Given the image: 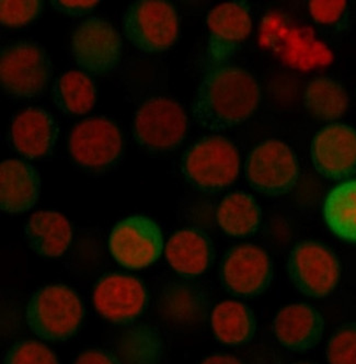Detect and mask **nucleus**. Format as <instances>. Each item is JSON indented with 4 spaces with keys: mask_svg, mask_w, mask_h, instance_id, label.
Instances as JSON below:
<instances>
[{
    "mask_svg": "<svg viewBox=\"0 0 356 364\" xmlns=\"http://www.w3.org/2000/svg\"><path fill=\"white\" fill-rule=\"evenodd\" d=\"M254 77L232 65L210 66L200 85L194 115L206 129L222 131L244 122L260 102Z\"/></svg>",
    "mask_w": 356,
    "mask_h": 364,
    "instance_id": "f257e3e1",
    "label": "nucleus"
},
{
    "mask_svg": "<svg viewBox=\"0 0 356 364\" xmlns=\"http://www.w3.org/2000/svg\"><path fill=\"white\" fill-rule=\"evenodd\" d=\"M82 317V301L75 291L63 284L36 291L26 307L30 329L43 341H66L77 333Z\"/></svg>",
    "mask_w": 356,
    "mask_h": 364,
    "instance_id": "f03ea898",
    "label": "nucleus"
},
{
    "mask_svg": "<svg viewBox=\"0 0 356 364\" xmlns=\"http://www.w3.org/2000/svg\"><path fill=\"white\" fill-rule=\"evenodd\" d=\"M183 171L192 185L204 191H222L239 176L240 157L232 141L220 136L196 141L183 157Z\"/></svg>",
    "mask_w": 356,
    "mask_h": 364,
    "instance_id": "7ed1b4c3",
    "label": "nucleus"
},
{
    "mask_svg": "<svg viewBox=\"0 0 356 364\" xmlns=\"http://www.w3.org/2000/svg\"><path fill=\"white\" fill-rule=\"evenodd\" d=\"M52 66L44 48L34 42H17L4 48L0 58V82L16 98H32L48 84Z\"/></svg>",
    "mask_w": 356,
    "mask_h": 364,
    "instance_id": "20e7f679",
    "label": "nucleus"
},
{
    "mask_svg": "<svg viewBox=\"0 0 356 364\" xmlns=\"http://www.w3.org/2000/svg\"><path fill=\"white\" fill-rule=\"evenodd\" d=\"M123 28L135 48L151 53L163 52L177 40V12L167 1L141 0L127 8Z\"/></svg>",
    "mask_w": 356,
    "mask_h": 364,
    "instance_id": "39448f33",
    "label": "nucleus"
},
{
    "mask_svg": "<svg viewBox=\"0 0 356 364\" xmlns=\"http://www.w3.org/2000/svg\"><path fill=\"white\" fill-rule=\"evenodd\" d=\"M70 151L75 163L87 173L111 171L120 159L123 139L117 125L104 118H90L72 129Z\"/></svg>",
    "mask_w": 356,
    "mask_h": 364,
    "instance_id": "423d86ee",
    "label": "nucleus"
},
{
    "mask_svg": "<svg viewBox=\"0 0 356 364\" xmlns=\"http://www.w3.org/2000/svg\"><path fill=\"white\" fill-rule=\"evenodd\" d=\"M289 278L303 294L315 299L330 295L337 288L341 267L337 255L317 242H301L287 262Z\"/></svg>",
    "mask_w": 356,
    "mask_h": 364,
    "instance_id": "0eeeda50",
    "label": "nucleus"
},
{
    "mask_svg": "<svg viewBox=\"0 0 356 364\" xmlns=\"http://www.w3.org/2000/svg\"><path fill=\"white\" fill-rule=\"evenodd\" d=\"M246 175L256 191L278 197L288 192L296 183L298 161L288 145L270 139L262 141L249 154Z\"/></svg>",
    "mask_w": 356,
    "mask_h": 364,
    "instance_id": "6e6552de",
    "label": "nucleus"
},
{
    "mask_svg": "<svg viewBox=\"0 0 356 364\" xmlns=\"http://www.w3.org/2000/svg\"><path fill=\"white\" fill-rule=\"evenodd\" d=\"M187 129L183 108L169 98L149 99L135 114V137L139 144L151 151H170L179 146Z\"/></svg>",
    "mask_w": 356,
    "mask_h": 364,
    "instance_id": "1a4fd4ad",
    "label": "nucleus"
},
{
    "mask_svg": "<svg viewBox=\"0 0 356 364\" xmlns=\"http://www.w3.org/2000/svg\"><path fill=\"white\" fill-rule=\"evenodd\" d=\"M122 48L117 30L101 18H88L72 33V56L88 74L100 76L112 72L120 62Z\"/></svg>",
    "mask_w": 356,
    "mask_h": 364,
    "instance_id": "9d476101",
    "label": "nucleus"
},
{
    "mask_svg": "<svg viewBox=\"0 0 356 364\" xmlns=\"http://www.w3.org/2000/svg\"><path fill=\"white\" fill-rule=\"evenodd\" d=\"M109 245L119 264L136 270L146 268L159 259L163 250V234L151 218L133 215L113 228Z\"/></svg>",
    "mask_w": 356,
    "mask_h": 364,
    "instance_id": "9b49d317",
    "label": "nucleus"
},
{
    "mask_svg": "<svg viewBox=\"0 0 356 364\" xmlns=\"http://www.w3.org/2000/svg\"><path fill=\"white\" fill-rule=\"evenodd\" d=\"M220 277L225 288L234 295L258 296L272 281V260L260 247L239 245L228 250L222 259Z\"/></svg>",
    "mask_w": 356,
    "mask_h": 364,
    "instance_id": "f8f14e48",
    "label": "nucleus"
},
{
    "mask_svg": "<svg viewBox=\"0 0 356 364\" xmlns=\"http://www.w3.org/2000/svg\"><path fill=\"white\" fill-rule=\"evenodd\" d=\"M207 27L212 68L227 64L252 32V12L242 1L220 4L210 12Z\"/></svg>",
    "mask_w": 356,
    "mask_h": 364,
    "instance_id": "ddd939ff",
    "label": "nucleus"
},
{
    "mask_svg": "<svg viewBox=\"0 0 356 364\" xmlns=\"http://www.w3.org/2000/svg\"><path fill=\"white\" fill-rule=\"evenodd\" d=\"M315 169L328 179H347L356 173V131L345 124L321 129L311 144Z\"/></svg>",
    "mask_w": 356,
    "mask_h": 364,
    "instance_id": "4468645a",
    "label": "nucleus"
},
{
    "mask_svg": "<svg viewBox=\"0 0 356 364\" xmlns=\"http://www.w3.org/2000/svg\"><path fill=\"white\" fill-rule=\"evenodd\" d=\"M147 292L141 281L124 274H110L97 284L94 304L99 314L113 323H125L141 314Z\"/></svg>",
    "mask_w": 356,
    "mask_h": 364,
    "instance_id": "2eb2a0df",
    "label": "nucleus"
},
{
    "mask_svg": "<svg viewBox=\"0 0 356 364\" xmlns=\"http://www.w3.org/2000/svg\"><path fill=\"white\" fill-rule=\"evenodd\" d=\"M273 328L283 347L303 353L320 343L325 331V319L313 307L297 303L279 311Z\"/></svg>",
    "mask_w": 356,
    "mask_h": 364,
    "instance_id": "dca6fc26",
    "label": "nucleus"
},
{
    "mask_svg": "<svg viewBox=\"0 0 356 364\" xmlns=\"http://www.w3.org/2000/svg\"><path fill=\"white\" fill-rule=\"evenodd\" d=\"M41 181L32 166L8 159L0 166V206L9 214L29 211L38 201Z\"/></svg>",
    "mask_w": 356,
    "mask_h": 364,
    "instance_id": "f3484780",
    "label": "nucleus"
},
{
    "mask_svg": "<svg viewBox=\"0 0 356 364\" xmlns=\"http://www.w3.org/2000/svg\"><path fill=\"white\" fill-rule=\"evenodd\" d=\"M56 139L55 121L43 109H26L12 123V143L26 159H40L48 155L55 145Z\"/></svg>",
    "mask_w": 356,
    "mask_h": 364,
    "instance_id": "a211bd4d",
    "label": "nucleus"
},
{
    "mask_svg": "<svg viewBox=\"0 0 356 364\" xmlns=\"http://www.w3.org/2000/svg\"><path fill=\"white\" fill-rule=\"evenodd\" d=\"M24 235L38 256L56 258L64 254L72 240V228L68 218L58 212L40 211L28 220Z\"/></svg>",
    "mask_w": 356,
    "mask_h": 364,
    "instance_id": "6ab92c4d",
    "label": "nucleus"
},
{
    "mask_svg": "<svg viewBox=\"0 0 356 364\" xmlns=\"http://www.w3.org/2000/svg\"><path fill=\"white\" fill-rule=\"evenodd\" d=\"M166 256L170 266L180 274L200 276L213 262V247L203 232L182 230L167 242Z\"/></svg>",
    "mask_w": 356,
    "mask_h": 364,
    "instance_id": "aec40b11",
    "label": "nucleus"
},
{
    "mask_svg": "<svg viewBox=\"0 0 356 364\" xmlns=\"http://www.w3.org/2000/svg\"><path fill=\"white\" fill-rule=\"evenodd\" d=\"M205 294L194 285L173 283L168 285L159 299L161 316L178 325H193L207 314Z\"/></svg>",
    "mask_w": 356,
    "mask_h": 364,
    "instance_id": "412c9836",
    "label": "nucleus"
},
{
    "mask_svg": "<svg viewBox=\"0 0 356 364\" xmlns=\"http://www.w3.org/2000/svg\"><path fill=\"white\" fill-rule=\"evenodd\" d=\"M256 317L247 305L225 301L215 307L212 314V328L220 343L232 347L252 341L256 333Z\"/></svg>",
    "mask_w": 356,
    "mask_h": 364,
    "instance_id": "4be33fe9",
    "label": "nucleus"
},
{
    "mask_svg": "<svg viewBox=\"0 0 356 364\" xmlns=\"http://www.w3.org/2000/svg\"><path fill=\"white\" fill-rule=\"evenodd\" d=\"M323 215L338 237L356 244V179L343 182L329 192Z\"/></svg>",
    "mask_w": 356,
    "mask_h": 364,
    "instance_id": "5701e85b",
    "label": "nucleus"
},
{
    "mask_svg": "<svg viewBox=\"0 0 356 364\" xmlns=\"http://www.w3.org/2000/svg\"><path fill=\"white\" fill-rule=\"evenodd\" d=\"M217 222L228 235L248 237L260 228V208L249 194L242 192L228 194L218 206Z\"/></svg>",
    "mask_w": 356,
    "mask_h": 364,
    "instance_id": "b1692460",
    "label": "nucleus"
},
{
    "mask_svg": "<svg viewBox=\"0 0 356 364\" xmlns=\"http://www.w3.org/2000/svg\"><path fill=\"white\" fill-rule=\"evenodd\" d=\"M163 351L161 335L149 325L129 327L117 339V355L121 364H158Z\"/></svg>",
    "mask_w": 356,
    "mask_h": 364,
    "instance_id": "393cba45",
    "label": "nucleus"
},
{
    "mask_svg": "<svg viewBox=\"0 0 356 364\" xmlns=\"http://www.w3.org/2000/svg\"><path fill=\"white\" fill-rule=\"evenodd\" d=\"M305 103L315 118L331 121L345 114L349 106V98L339 82L321 77L309 82Z\"/></svg>",
    "mask_w": 356,
    "mask_h": 364,
    "instance_id": "a878e982",
    "label": "nucleus"
},
{
    "mask_svg": "<svg viewBox=\"0 0 356 364\" xmlns=\"http://www.w3.org/2000/svg\"><path fill=\"white\" fill-rule=\"evenodd\" d=\"M55 100L64 111L85 114L96 103V87L88 75L68 72L63 75L54 87Z\"/></svg>",
    "mask_w": 356,
    "mask_h": 364,
    "instance_id": "bb28decb",
    "label": "nucleus"
},
{
    "mask_svg": "<svg viewBox=\"0 0 356 364\" xmlns=\"http://www.w3.org/2000/svg\"><path fill=\"white\" fill-rule=\"evenodd\" d=\"M327 358L330 364H356V323L343 325L331 336Z\"/></svg>",
    "mask_w": 356,
    "mask_h": 364,
    "instance_id": "cd10ccee",
    "label": "nucleus"
},
{
    "mask_svg": "<svg viewBox=\"0 0 356 364\" xmlns=\"http://www.w3.org/2000/svg\"><path fill=\"white\" fill-rule=\"evenodd\" d=\"M4 364H60L55 353L50 348L38 341H19L11 346Z\"/></svg>",
    "mask_w": 356,
    "mask_h": 364,
    "instance_id": "c85d7f7f",
    "label": "nucleus"
},
{
    "mask_svg": "<svg viewBox=\"0 0 356 364\" xmlns=\"http://www.w3.org/2000/svg\"><path fill=\"white\" fill-rule=\"evenodd\" d=\"M42 5L38 0H4L0 3L1 23L10 28L23 27L40 16Z\"/></svg>",
    "mask_w": 356,
    "mask_h": 364,
    "instance_id": "c756f323",
    "label": "nucleus"
},
{
    "mask_svg": "<svg viewBox=\"0 0 356 364\" xmlns=\"http://www.w3.org/2000/svg\"><path fill=\"white\" fill-rule=\"evenodd\" d=\"M347 8V1L345 0H313L309 3V11L311 17L323 24H331L341 18L342 14Z\"/></svg>",
    "mask_w": 356,
    "mask_h": 364,
    "instance_id": "7c9ffc66",
    "label": "nucleus"
},
{
    "mask_svg": "<svg viewBox=\"0 0 356 364\" xmlns=\"http://www.w3.org/2000/svg\"><path fill=\"white\" fill-rule=\"evenodd\" d=\"M75 364H121V362L103 350H87L77 358Z\"/></svg>",
    "mask_w": 356,
    "mask_h": 364,
    "instance_id": "2f4dec72",
    "label": "nucleus"
},
{
    "mask_svg": "<svg viewBox=\"0 0 356 364\" xmlns=\"http://www.w3.org/2000/svg\"><path fill=\"white\" fill-rule=\"evenodd\" d=\"M54 8L68 15L82 16L94 9L98 1H52Z\"/></svg>",
    "mask_w": 356,
    "mask_h": 364,
    "instance_id": "473e14b6",
    "label": "nucleus"
},
{
    "mask_svg": "<svg viewBox=\"0 0 356 364\" xmlns=\"http://www.w3.org/2000/svg\"><path fill=\"white\" fill-rule=\"evenodd\" d=\"M201 364H244V362L232 355H213L206 358Z\"/></svg>",
    "mask_w": 356,
    "mask_h": 364,
    "instance_id": "72a5a7b5",
    "label": "nucleus"
},
{
    "mask_svg": "<svg viewBox=\"0 0 356 364\" xmlns=\"http://www.w3.org/2000/svg\"><path fill=\"white\" fill-rule=\"evenodd\" d=\"M294 364H317V363H313V362H298V363H294Z\"/></svg>",
    "mask_w": 356,
    "mask_h": 364,
    "instance_id": "f704fd0d",
    "label": "nucleus"
}]
</instances>
